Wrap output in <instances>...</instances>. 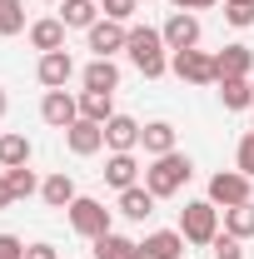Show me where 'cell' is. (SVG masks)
<instances>
[{
    "mask_svg": "<svg viewBox=\"0 0 254 259\" xmlns=\"http://www.w3.org/2000/svg\"><path fill=\"white\" fill-rule=\"evenodd\" d=\"M95 259H145L140 254V239H125V234H105V239H95Z\"/></svg>",
    "mask_w": 254,
    "mask_h": 259,
    "instance_id": "603a6c76",
    "label": "cell"
},
{
    "mask_svg": "<svg viewBox=\"0 0 254 259\" xmlns=\"http://www.w3.org/2000/svg\"><path fill=\"white\" fill-rule=\"evenodd\" d=\"M185 234L180 229H155V234H145L140 239V254L145 259H185Z\"/></svg>",
    "mask_w": 254,
    "mask_h": 259,
    "instance_id": "4fadbf2b",
    "label": "cell"
},
{
    "mask_svg": "<svg viewBox=\"0 0 254 259\" xmlns=\"http://www.w3.org/2000/svg\"><path fill=\"white\" fill-rule=\"evenodd\" d=\"M215 259H244V239H234V234H215Z\"/></svg>",
    "mask_w": 254,
    "mask_h": 259,
    "instance_id": "4dcf8cb0",
    "label": "cell"
},
{
    "mask_svg": "<svg viewBox=\"0 0 254 259\" xmlns=\"http://www.w3.org/2000/svg\"><path fill=\"white\" fill-rule=\"evenodd\" d=\"M60 20L65 30H90L100 20V0H60Z\"/></svg>",
    "mask_w": 254,
    "mask_h": 259,
    "instance_id": "44dd1931",
    "label": "cell"
},
{
    "mask_svg": "<svg viewBox=\"0 0 254 259\" xmlns=\"http://www.w3.org/2000/svg\"><path fill=\"white\" fill-rule=\"evenodd\" d=\"M65 214H70V229H75L80 239H105V234H110V209H105L100 199H90V194H80Z\"/></svg>",
    "mask_w": 254,
    "mask_h": 259,
    "instance_id": "5b68a950",
    "label": "cell"
},
{
    "mask_svg": "<svg viewBox=\"0 0 254 259\" xmlns=\"http://www.w3.org/2000/svg\"><path fill=\"white\" fill-rule=\"evenodd\" d=\"M159 35H164L170 55L175 50H199V15L194 10H170V20L159 25Z\"/></svg>",
    "mask_w": 254,
    "mask_h": 259,
    "instance_id": "52a82bcc",
    "label": "cell"
},
{
    "mask_svg": "<svg viewBox=\"0 0 254 259\" xmlns=\"http://www.w3.org/2000/svg\"><path fill=\"white\" fill-rule=\"evenodd\" d=\"M5 180H10V194H15V199H30V194H40V180H35L30 164H20V169H5Z\"/></svg>",
    "mask_w": 254,
    "mask_h": 259,
    "instance_id": "83f0119b",
    "label": "cell"
},
{
    "mask_svg": "<svg viewBox=\"0 0 254 259\" xmlns=\"http://www.w3.org/2000/svg\"><path fill=\"white\" fill-rule=\"evenodd\" d=\"M125 40H130V25H120V20H95V25L85 30V45L95 50L100 60H115V55L125 50Z\"/></svg>",
    "mask_w": 254,
    "mask_h": 259,
    "instance_id": "ba28073f",
    "label": "cell"
},
{
    "mask_svg": "<svg viewBox=\"0 0 254 259\" xmlns=\"http://www.w3.org/2000/svg\"><path fill=\"white\" fill-rule=\"evenodd\" d=\"M220 214H224V234L254 239V199H249V204H234V209H220Z\"/></svg>",
    "mask_w": 254,
    "mask_h": 259,
    "instance_id": "d4e9b609",
    "label": "cell"
},
{
    "mask_svg": "<svg viewBox=\"0 0 254 259\" xmlns=\"http://www.w3.org/2000/svg\"><path fill=\"white\" fill-rule=\"evenodd\" d=\"M254 199V180L239 175V169H220L209 180V204L215 209H234V204H249Z\"/></svg>",
    "mask_w": 254,
    "mask_h": 259,
    "instance_id": "8992f818",
    "label": "cell"
},
{
    "mask_svg": "<svg viewBox=\"0 0 254 259\" xmlns=\"http://www.w3.org/2000/svg\"><path fill=\"white\" fill-rule=\"evenodd\" d=\"M180 234H185L190 244H215V234H220V209H215L209 199H190V204L180 209Z\"/></svg>",
    "mask_w": 254,
    "mask_h": 259,
    "instance_id": "3957f363",
    "label": "cell"
},
{
    "mask_svg": "<svg viewBox=\"0 0 254 259\" xmlns=\"http://www.w3.org/2000/svg\"><path fill=\"white\" fill-rule=\"evenodd\" d=\"M5 110H10V100H5V90H0V120H5Z\"/></svg>",
    "mask_w": 254,
    "mask_h": 259,
    "instance_id": "8d00e7d4",
    "label": "cell"
},
{
    "mask_svg": "<svg viewBox=\"0 0 254 259\" xmlns=\"http://www.w3.org/2000/svg\"><path fill=\"white\" fill-rule=\"evenodd\" d=\"M140 120H135V115H120V110H115V115H110V120H105V150H110V155H130V150H140Z\"/></svg>",
    "mask_w": 254,
    "mask_h": 259,
    "instance_id": "30bf717a",
    "label": "cell"
},
{
    "mask_svg": "<svg viewBox=\"0 0 254 259\" xmlns=\"http://www.w3.org/2000/svg\"><path fill=\"white\" fill-rule=\"evenodd\" d=\"M224 20L234 30H249L254 25V0H224Z\"/></svg>",
    "mask_w": 254,
    "mask_h": 259,
    "instance_id": "f1b7e54d",
    "label": "cell"
},
{
    "mask_svg": "<svg viewBox=\"0 0 254 259\" xmlns=\"http://www.w3.org/2000/svg\"><path fill=\"white\" fill-rule=\"evenodd\" d=\"M65 145H70V155L90 160V155L105 150V125H95V120H75V125L65 130Z\"/></svg>",
    "mask_w": 254,
    "mask_h": 259,
    "instance_id": "7c38bea8",
    "label": "cell"
},
{
    "mask_svg": "<svg viewBox=\"0 0 254 259\" xmlns=\"http://www.w3.org/2000/svg\"><path fill=\"white\" fill-rule=\"evenodd\" d=\"M155 194L145 190V185H130V190H120V214H125V220H135V225H140V220H150V214H155Z\"/></svg>",
    "mask_w": 254,
    "mask_h": 259,
    "instance_id": "ffe728a7",
    "label": "cell"
},
{
    "mask_svg": "<svg viewBox=\"0 0 254 259\" xmlns=\"http://www.w3.org/2000/svg\"><path fill=\"white\" fill-rule=\"evenodd\" d=\"M190 175H194L190 155L170 150V155H159V160H150V164H145V190L155 194V199H175V194L190 185Z\"/></svg>",
    "mask_w": 254,
    "mask_h": 259,
    "instance_id": "7a4b0ae2",
    "label": "cell"
},
{
    "mask_svg": "<svg viewBox=\"0 0 254 259\" xmlns=\"http://www.w3.org/2000/svg\"><path fill=\"white\" fill-rule=\"evenodd\" d=\"M25 259H60V249L40 239V244H25Z\"/></svg>",
    "mask_w": 254,
    "mask_h": 259,
    "instance_id": "836d02e7",
    "label": "cell"
},
{
    "mask_svg": "<svg viewBox=\"0 0 254 259\" xmlns=\"http://www.w3.org/2000/svg\"><path fill=\"white\" fill-rule=\"evenodd\" d=\"M40 120H45L50 130H70L75 120H80V95H70V90H45Z\"/></svg>",
    "mask_w": 254,
    "mask_h": 259,
    "instance_id": "9c48e42d",
    "label": "cell"
},
{
    "mask_svg": "<svg viewBox=\"0 0 254 259\" xmlns=\"http://www.w3.org/2000/svg\"><path fill=\"white\" fill-rule=\"evenodd\" d=\"M20 30H30L25 25V0H0V35L10 40V35H20Z\"/></svg>",
    "mask_w": 254,
    "mask_h": 259,
    "instance_id": "4316f807",
    "label": "cell"
},
{
    "mask_svg": "<svg viewBox=\"0 0 254 259\" xmlns=\"http://www.w3.org/2000/svg\"><path fill=\"white\" fill-rule=\"evenodd\" d=\"M215 65H220V80H249L254 50H249V45H224L220 55H215Z\"/></svg>",
    "mask_w": 254,
    "mask_h": 259,
    "instance_id": "5bb4252c",
    "label": "cell"
},
{
    "mask_svg": "<svg viewBox=\"0 0 254 259\" xmlns=\"http://www.w3.org/2000/svg\"><path fill=\"white\" fill-rule=\"evenodd\" d=\"M15 204V194H10V180H5V169H0V209H10Z\"/></svg>",
    "mask_w": 254,
    "mask_h": 259,
    "instance_id": "d590c367",
    "label": "cell"
},
{
    "mask_svg": "<svg viewBox=\"0 0 254 259\" xmlns=\"http://www.w3.org/2000/svg\"><path fill=\"white\" fill-rule=\"evenodd\" d=\"M105 185H110V190H130V185H140V160H135V150L105 160Z\"/></svg>",
    "mask_w": 254,
    "mask_h": 259,
    "instance_id": "d6986e66",
    "label": "cell"
},
{
    "mask_svg": "<svg viewBox=\"0 0 254 259\" xmlns=\"http://www.w3.org/2000/svg\"><path fill=\"white\" fill-rule=\"evenodd\" d=\"M100 10H105V20L130 25V20H135V10H140V0H100Z\"/></svg>",
    "mask_w": 254,
    "mask_h": 259,
    "instance_id": "f546056e",
    "label": "cell"
},
{
    "mask_svg": "<svg viewBox=\"0 0 254 259\" xmlns=\"http://www.w3.org/2000/svg\"><path fill=\"white\" fill-rule=\"evenodd\" d=\"M0 259H25V239H15V234H0Z\"/></svg>",
    "mask_w": 254,
    "mask_h": 259,
    "instance_id": "d6a6232c",
    "label": "cell"
},
{
    "mask_svg": "<svg viewBox=\"0 0 254 259\" xmlns=\"http://www.w3.org/2000/svg\"><path fill=\"white\" fill-rule=\"evenodd\" d=\"M170 70L185 80V85H220V65L209 50H175L170 55Z\"/></svg>",
    "mask_w": 254,
    "mask_h": 259,
    "instance_id": "277c9868",
    "label": "cell"
},
{
    "mask_svg": "<svg viewBox=\"0 0 254 259\" xmlns=\"http://www.w3.org/2000/svg\"><path fill=\"white\" fill-rule=\"evenodd\" d=\"M175 140H180V130L170 125V120H150V125L140 130V145H145V155H150V160L170 155V150H175Z\"/></svg>",
    "mask_w": 254,
    "mask_h": 259,
    "instance_id": "e0dca14e",
    "label": "cell"
},
{
    "mask_svg": "<svg viewBox=\"0 0 254 259\" xmlns=\"http://www.w3.org/2000/svg\"><path fill=\"white\" fill-rule=\"evenodd\" d=\"M110 115H115V95H105V90H80V120L105 125Z\"/></svg>",
    "mask_w": 254,
    "mask_h": 259,
    "instance_id": "cb8c5ba5",
    "label": "cell"
},
{
    "mask_svg": "<svg viewBox=\"0 0 254 259\" xmlns=\"http://www.w3.org/2000/svg\"><path fill=\"white\" fill-rule=\"evenodd\" d=\"M40 199H45L50 209H70V204L80 199V190H75V180H70L65 169H55L50 180H40Z\"/></svg>",
    "mask_w": 254,
    "mask_h": 259,
    "instance_id": "ac0fdd59",
    "label": "cell"
},
{
    "mask_svg": "<svg viewBox=\"0 0 254 259\" xmlns=\"http://www.w3.org/2000/svg\"><path fill=\"white\" fill-rule=\"evenodd\" d=\"M170 5H175V10H215L220 0H170Z\"/></svg>",
    "mask_w": 254,
    "mask_h": 259,
    "instance_id": "e575fe53",
    "label": "cell"
},
{
    "mask_svg": "<svg viewBox=\"0 0 254 259\" xmlns=\"http://www.w3.org/2000/svg\"><path fill=\"white\" fill-rule=\"evenodd\" d=\"M80 85H85V90H105V95H115V90H120V65L95 55V60L80 70Z\"/></svg>",
    "mask_w": 254,
    "mask_h": 259,
    "instance_id": "2e32d148",
    "label": "cell"
},
{
    "mask_svg": "<svg viewBox=\"0 0 254 259\" xmlns=\"http://www.w3.org/2000/svg\"><path fill=\"white\" fill-rule=\"evenodd\" d=\"M125 55L135 60V70H140L145 80H159V75H170V45H164V35H159L155 25H130Z\"/></svg>",
    "mask_w": 254,
    "mask_h": 259,
    "instance_id": "6da1fadb",
    "label": "cell"
},
{
    "mask_svg": "<svg viewBox=\"0 0 254 259\" xmlns=\"http://www.w3.org/2000/svg\"><path fill=\"white\" fill-rule=\"evenodd\" d=\"M254 100V80H220V105L224 110H249Z\"/></svg>",
    "mask_w": 254,
    "mask_h": 259,
    "instance_id": "484cf974",
    "label": "cell"
},
{
    "mask_svg": "<svg viewBox=\"0 0 254 259\" xmlns=\"http://www.w3.org/2000/svg\"><path fill=\"white\" fill-rule=\"evenodd\" d=\"M234 169H239V175H249V180H254V130L244 135V140H239V150H234Z\"/></svg>",
    "mask_w": 254,
    "mask_h": 259,
    "instance_id": "1f68e13d",
    "label": "cell"
},
{
    "mask_svg": "<svg viewBox=\"0 0 254 259\" xmlns=\"http://www.w3.org/2000/svg\"><path fill=\"white\" fill-rule=\"evenodd\" d=\"M30 45L40 55H50V50H65V20L60 15H45V20H30Z\"/></svg>",
    "mask_w": 254,
    "mask_h": 259,
    "instance_id": "9a60e30c",
    "label": "cell"
},
{
    "mask_svg": "<svg viewBox=\"0 0 254 259\" xmlns=\"http://www.w3.org/2000/svg\"><path fill=\"white\" fill-rule=\"evenodd\" d=\"M35 80H40L45 90H65V85L75 80V55H70V50H50V55H40Z\"/></svg>",
    "mask_w": 254,
    "mask_h": 259,
    "instance_id": "8fae6325",
    "label": "cell"
},
{
    "mask_svg": "<svg viewBox=\"0 0 254 259\" xmlns=\"http://www.w3.org/2000/svg\"><path fill=\"white\" fill-rule=\"evenodd\" d=\"M50 5H60V0H50Z\"/></svg>",
    "mask_w": 254,
    "mask_h": 259,
    "instance_id": "74e56055",
    "label": "cell"
},
{
    "mask_svg": "<svg viewBox=\"0 0 254 259\" xmlns=\"http://www.w3.org/2000/svg\"><path fill=\"white\" fill-rule=\"evenodd\" d=\"M249 110H254V100H249Z\"/></svg>",
    "mask_w": 254,
    "mask_h": 259,
    "instance_id": "f35d334b",
    "label": "cell"
},
{
    "mask_svg": "<svg viewBox=\"0 0 254 259\" xmlns=\"http://www.w3.org/2000/svg\"><path fill=\"white\" fill-rule=\"evenodd\" d=\"M30 140H25V135H15V130H10V135H0V169H20V164H30Z\"/></svg>",
    "mask_w": 254,
    "mask_h": 259,
    "instance_id": "7402d4cb",
    "label": "cell"
}]
</instances>
